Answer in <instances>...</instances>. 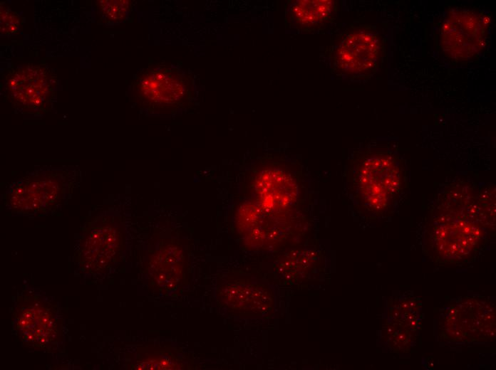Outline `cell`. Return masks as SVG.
<instances>
[{"label": "cell", "instance_id": "6da1fadb", "mask_svg": "<svg viewBox=\"0 0 496 370\" xmlns=\"http://www.w3.org/2000/svg\"><path fill=\"white\" fill-rule=\"evenodd\" d=\"M495 190L467 182L448 186L438 196L429 226L430 249L437 258L465 260L487 236V216L495 209Z\"/></svg>", "mask_w": 496, "mask_h": 370}, {"label": "cell", "instance_id": "7a4b0ae2", "mask_svg": "<svg viewBox=\"0 0 496 370\" xmlns=\"http://www.w3.org/2000/svg\"><path fill=\"white\" fill-rule=\"evenodd\" d=\"M350 175L353 196L365 208L376 213L390 208L406 185L404 163L390 151L358 153L351 162Z\"/></svg>", "mask_w": 496, "mask_h": 370}, {"label": "cell", "instance_id": "3957f363", "mask_svg": "<svg viewBox=\"0 0 496 370\" xmlns=\"http://www.w3.org/2000/svg\"><path fill=\"white\" fill-rule=\"evenodd\" d=\"M384 54V39L375 26H351L331 46V70L350 80L367 79L380 69Z\"/></svg>", "mask_w": 496, "mask_h": 370}, {"label": "cell", "instance_id": "277c9868", "mask_svg": "<svg viewBox=\"0 0 496 370\" xmlns=\"http://www.w3.org/2000/svg\"><path fill=\"white\" fill-rule=\"evenodd\" d=\"M490 26V16L484 11L450 9L440 28L443 55L455 63L475 59L485 49Z\"/></svg>", "mask_w": 496, "mask_h": 370}, {"label": "cell", "instance_id": "5b68a950", "mask_svg": "<svg viewBox=\"0 0 496 370\" xmlns=\"http://www.w3.org/2000/svg\"><path fill=\"white\" fill-rule=\"evenodd\" d=\"M6 88L14 105L29 112L44 110L54 93L49 71L32 64L11 72L6 78Z\"/></svg>", "mask_w": 496, "mask_h": 370}, {"label": "cell", "instance_id": "8992f818", "mask_svg": "<svg viewBox=\"0 0 496 370\" xmlns=\"http://www.w3.org/2000/svg\"><path fill=\"white\" fill-rule=\"evenodd\" d=\"M337 10L334 0L288 1L285 26L306 33L322 31L334 20Z\"/></svg>", "mask_w": 496, "mask_h": 370}, {"label": "cell", "instance_id": "52a82bcc", "mask_svg": "<svg viewBox=\"0 0 496 370\" xmlns=\"http://www.w3.org/2000/svg\"><path fill=\"white\" fill-rule=\"evenodd\" d=\"M270 292L262 285L234 281L219 286L217 295L227 307L244 312L262 314L272 305Z\"/></svg>", "mask_w": 496, "mask_h": 370}, {"label": "cell", "instance_id": "ba28073f", "mask_svg": "<svg viewBox=\"0 0 496 370\" xmlns=\"http://www.w3.org/2000/svg\"><path fill=\"white\" fill-rule=\"evenodd\" d=\"M137 88L141 97L155 105H173L185 95L180 75L172 71H148L140 78Z\"/></svg>", "mask_w": 496, "mask_h": 370}, {"label": "cell", "instance_id": "9c48e42d", "mask_svg": "<svg viewBox=\"0 0 496 370\" xmlns=\"http://www.w3.org/2000/svg\"><path fill=\"white\" fill-rule=\"evenodd\" d=\"M16 329L22 340L33 345L49 343L57 334L54 314L40 302L31 303L20 310Z\"/></svg>", "mask_w": 496, "mask_h": 370}, {"label": "cell", "instance_id": "30bf717a", "mask_svg": "<svg viewBox=\"0 0 496 370\" xmlns=\"http://www.w3.org/2000/svg\"><path fill=\"white\" fill-rule=\"evenodd\" d=\"M53 179L46 178L17 186L15 194L11 196V203L20 205L21 210L31 212L48 207L50 204L56 201L60 190L58 183Z\"/></svg>", "mask_w": 496, "mask_h": 370}, {"label": "cell", "instance_id": "8fae6325", "mask_svg": "<svg viewBox=\"0 0 496 370\" xmlns=\"http://www.w3.org/2000/svg\"><path fill=\"white\" fill-rule=\"evenodd\" d=\"M157 268L153 270L157 282L167 290L176 288L183 278V254L175 245L167 247L157 257Z\"/></svg>", "mask_w": 496, "mask_h": 370}, {"label": "cell", "instance_id": "7c38bea8", "mask_svg": "<svg viewBox=\"0 0 496 370\" xmlns=\"http://www.w3.org/2000/svg\"><path fill=\"white\" fill-rule=\"evenodd\" d=\"M98 2L100 14L112 21L123 20L130 9V1L125 0H102Z\"/></svg>", "mask_w": 496, "mask_h": 370}, {"label": "cell", "instance_id": "4fadbf2b", "mask_svg": "<svg viewBox=\"0 0 496 370\" xmlns=\"http://www.w3.org/2000/svg\"><path fill=\"white\" fill-rule=\"evenodd\" d=\"M20 24L19 16L9 9L1 10V32L10 34L17 31Z\"/></svg>", "mask_w": 496, "mask_h": 370}]
</instances>
